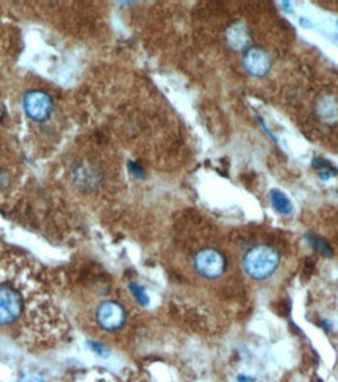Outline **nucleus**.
Instances as JSON below:
<instances>
[{
	"instance_id": "nucleus-6",
	"label": "nucleus",
	"mask_w": 338,
	"mask_h": 382,
	"mask_svg": "<svg viewBox=\"0 0 338 382\" xmlns=\"http://www.w3.org/2000/svg\"><path fill=\"white\" fill-rule=\"evenodd\" d=\"M243 66L254 77H265L271 69V58L263 49L249 47L243 57Z\"/></svg>"
},
{
	"instance_id": "nucleus-16",
	"label": "nucleus",
	"mask_w": 338,
	"mask_h": 382,
	"mask_svg": "<svg viewBox=\"0 0 338 382\" xmlns=\"http://www.w3.org/2000/svg\"><path fill=\"white\" fill-rule=\"evenodd\" d=\"M282 5H284V10H285V11L293 13V8H291V4H288V2H282Z\"/></svg>"
},
{
	"instance_id": "nucleus-18",
	"label": "nucleus",
	"mask_w": 338,
	"mask_h": 382,
	"mask_svg": "<svg viewBox=\"0 0 338 382\" xmlns=\"http://www.w3.org/2000/svg\"><path fill=\"white\" fill-rule=\"evenodd\" d=\"M336 28H338V21H336Z\"/></svg>"
},
{
	"instance_id": "nucleus-10",
	"label": "nucleus",
	"mask_w": 338,
	"mask_h": 382,
	"mask_svg": "<svg viewBox=\"0 0 338 382\" xmlns=\"http://www.w3.org/2000/svg\"><path fill=\"white\" fill-rule=\"evenodd\" d=\"M312 166L315 168V170H318L319 179H321V180H329L330 177H335V176L338 174L336 168H335L330 161H327V160H324V158H321V157H315V158L312 160Z\"/></svg>"
},
{
	"instance_id": "nucleus-12",
	"label": "nucleus",
	"mask_w": 338,
	"mask_h": 382,
	"mask_svg": "<svg viewBox=\"0 0 338 382\" xmlns=\"http://www.w3.org/2000/svg\"><path fill=\"white\" fill-rule=\"evenodd\" d=\"M130 290L133 292V295H135V298H136V301L140 302L141 305H147L149 304V298H147V295H146V292L144 290L140 287V285H135V284H132L130 285Z\"/></svg>"
},
{
	"instance_id": "nucleus-8",
	"label": "nucleus",
	"mask_w": 338,
	"mask_h": 382,
	"mask_svg": "<svg viewBox=\"0 0 338 382\" xmlns=\"http://www.w3.org/2000/svg\"><path fill=\"white\" fill-rule=\"evenodd\" d=\"M316 115L324 122H336L338 121V102L333 96L322 94L316 100Z\"/></svg>"
},
{
	"instance_id": "nucleus-13",
	"label": "nucleus",
	"mask_w": 338,
	"mask_h": 382,
	"mask_svg": "<svg viewBox=\"0 0 338 382\" xmlns=\"http://www.w3.org/2000/svg\"><path fill=\"white\" fill-rule=\"evenodd\" d=\"M19 382H44L41 377L38 376H33V374H28V376H24Z\"/></svg>"
},
{
	"instance_id": "nucleus-5",
	"label": "nucleus",
	"mask_w": 338,
	"mask_h": 382,
	"mask_svg": "<svg viewBox=\"0 0 338 382\" xmlns=\"http://www.w3.org/2000/svg\"><path fill=\"white\" fill-rule=\"evenodd\" d=\"M24 108L32 119L44 121L52 112V99L42 91H32L24 97Z\"/></svg>"
},
{
	"instance_id": "nucleus-1",
	"label": "nucleus",
	"mask_w": 338,
	"mask_h": 382,
	"mask_svg": "<svg viewBox=\"0 0 338 382\" xmlns=\"http://www.w3.org/2000/svg\"><path fill=\"white\" fill-rule=\"evenodd\" d=\"M280 262L279 252L268 244H257L243 257V269L254 281H265L275 272Z\"/></svg>"
},
{
	"instance_id": "nucleus-15",
	"label": "nucleus",
	"mask_w": 338,
	"mask_h": 382,
	"mask_svg": "<svg viewBox=\"0 0 338 382\" xmlns=\"http://www.w3.org/2000/svg\"><path fill=\"white\" fill-rule=\"evenodd\" d=\"M299 24L302 25V27H312V24L309 22V21H307L305 18H301V21H299Z\"/></svg>"
},
{
	"instance_id": "nucleus-7",
	"label": "nucleus",
	"mask_w": 338,
	"mask_h": 382,
	"mask_svg": "<svg viewBox=\"0 0 338 382\" xmlns=\"http://www.w3.org/2000/svg\"><path fill=\"white\" fill-rule=\"evenodd\" d=\"M226 39H227L229 45L232 49L243 50L249 45L251 35H249V30H248V27H246L244 22H235L227 28Z\"/></svg>"
},
{
	"instance_id": "nucleus-3",
	"label": "nucleus",
	"mask_w": 338,
	"mask_h": 382,
	"mask_svg": "<svg viewBox=\"0 0 338 382\" xmlns=\"http://www.w3.org/2000/svg\"><path fill=\"white\" fill-rule=\"evenodd\" d=\"M194 269L205 279H218L226 271V257L214 248L201 249L193 260Z\"/></svg>"
},
{
	"instance_id": "nucleus-9",
	"label": "nucleus",
	"mask_w": 338,
	"mask_h": 382,
	"mask_svg": "<svg viewBox=\"0 0 338 382\" xmlns=\"http://www.w3.org/2000/svg\"><path fill=\"white\" fill-rule=\"evenodd\" d=\"M269 199H271V205L274 207V210L280 213V215L288 216L293 213V202L290 201V197L282 190H277V188L271 190Z\"/></svg>"
},
{
	"instance_id": "nucleus-14",
	"label": "nucleus",
	"mask_w": 338,
	"mask_h": 382,
	"mask_svg": "<svg viewBox=\"0 0 338 382\" xmlns=\"http://www.w3.org/2000/svg\"><path fill=\"white\" fill-rule=\"evenodd\" d=\"M238 382H254V377H248V376L240 374L238 376Z\"/></svg>"
},
{
	"instance_id": "nucleus-2",
	"label": "nucleus",
	"mask_w": 338,
	"mask_h": 382,
	"mask_svg": "<svg viewBox=\"0 0 338 382\" xmlns=\"http://www.w3.org/2000/svg\"><path fill=\"white\" fill-rule=\"evenodd\" d=\"M27 299L21 290L8 282H0V326H11L22 318Z\"/></svg>"
},
{
	"instance_id": "nucleus-17",
	"label": "nucleus",
	"mask_w": 338,
	"mask_h": 382,
	"mask_svg": "<svg viewBox=\"0 0 338 382\" xmlns=\"http://www.w3.org/2000/svg\"><path fill=\"white\" fill-rule=\"evenodd\" d=\"M0 182H2V173H0Z\"/></svg>"
},
{
	"instance_id": "nucleus-4",
	"label": "nucleus",
	"mask_w": 338,
	"mask_h": 382,
	"mask_svg": "<svg viewBox=\"0 0 338 382\" xmlns=\"http://www.w3.org/2000/svg\"><path fill=\"white\" fill-rule=\"evenodd\" d=\"M96 319L102 329L110 331V332L118 331L126 321V310L121 304L115 301H106V302H102L97 307Z\"/></svg>"
},
{
	"instance_id": "nucleus-11",
	"label": "nucleus",
	"mask_w": 338,
	"mask_h": 382,
	"mask_svg": "<svg viewBox=\"0 0 338 382\" xmlns=\"http://www.w3.org/2000/svg\"><path fill=\"white\" fill-rule=\"evenodd\" d=\"M305 240L309 241L310 246H312L318 254H321L322 257L330 258V257L333 255L332 248L329 246V244H327L324 240H321L319 237H316V235H313V234H307V235H305Z\"/></svg>"
}]
</instances>
